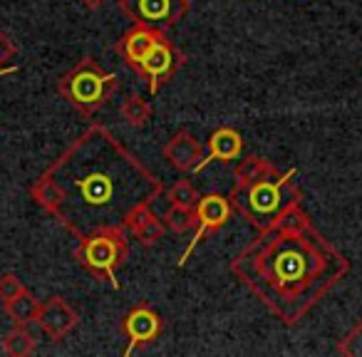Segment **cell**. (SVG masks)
Wrapping results in <instances>:
<instances>
[{
    "label": "cell",
    "instance_id": "cell-1",
    "mask_svg": "<svg viewBox=\"0 0 362 357\" xmlns=\"http://www.w3.org/2000/svg\"><path fill=\"white\" fill-rule=\"evenodd\" d=\"M164 192L159 176L100 122L30 184L33 201L75 238L107 226L132 231L136 216Z\"/></svg>",
    "mask_w": 362,
    "mask_h": 357
},
{
    "label": "cell",
    "instance_id": "cell-2",
    "mask_svg": "<svg viewBox=\"0 0 362 357\" xmlns=\"http://www.w3.org/2000/svg\"><path fill=\"white\" fill-rule=\"evenodd\" d=\"M228 268L281 325L293 327L350 273V261L300 204L261 228Z\"/></svg>",
    "mask_w": 362,
    "mask_h": 357
},
{
    "label": "cell",
    "instance_id": "cell-3",
    "mask_svg": "<svg viewBox=\"0 0 362 357\" xmlns=\"http://www.w3.org/2000/svg\"><path fill=\"white\" fill-rule=\"evenodd\" d=\"M298 169L281 171L266 156H241L233 169L231 201L251 226L268 228L291 209L303 204V192L296 184Z\"/></svg>",
    "mask_w": 362,
    "mask_h": 357
},
{
    "label": "cell",
    "instance_id": "cell-4",
    "mask_svg": "<svg viewBox=\"0 0 362 357\" xmlns=\"http://www.w3.org/2000/svg\"><path fill=\"white\" fill-rule=\"evenodd\" d=\"M55 90L80 117L90 119L112 102L119 90V77L107 72L102 62L85 55L55 82Z\"/></svg>",
    "mask_w": 362,
    "mask_h": 357
},
{
    "label": "cell",
    "instance_id": "cell-5",
    "mask_svg": "<svg viewBox=\"0 0 362 357\" xmlns=\"http://www.w3.org/2000/svg\"><path fill=\"white\" fill-rule=\"evenodd\" d=\"M77 266L87 271L97 281H107L115 291H119L117 271L129 261V241L127 228L107 226L77 238V248L72 253Z\"/></svg>",
    "mask_w": 362,
    "mask_h": 357
},
{
    "label": "cell",
    "instance_id": "cell-6",
    "mask_svg": "<svg viewBox=\"0 0 362 357\" xmlns=\"http://www.w3.org/2000/svg\"><path fill=\"white\" fill-rule=\"evenodd\" d=\"M187 62V55L181 50L176 42L169 40V35H161L156 40V45L151 47L144 55V60L136 67V75L146 82V90H149L151 97H156L161 90H164L166 82H171V77L184 67Z\"/></svg>",
    "mask_w": 362,
    "mask_h": 357
},
{
    "label": "cell",
    "instance_id": "cell-7",
    "mask_svg": "<svg viewBox=\"0 0 362 357\" xmlns=\"http://www.w3.org/2000/svg\"><path fill=\"white\" fill-rule=\"evenodd\" d=\"M117 8L132 23L171 30L184 21L192 3L189 0H117Z\"/></svg>",
    "mask_w": 362,
    "mask_h": 357
},
{
    "label": "cell",
    "instance_id": "cell-8",
    "mask_svg": "<svg viewBox=\"0 0 362 357\" xmlns=\"http://www.w3.org/2000/svg\"><path fill=\"white\" fill-rule=\"evenodd\" d=\"M197 228H194V238L187 246V251L181 253V258L176 261V266L184 268L187 261L192 258V253L197 251V246L211 233L221 231L233 216H236V206H233L231 197H221V194H206V197H199L197 201Z\"/></svg>",
    "mask_w": 362,
    "mask_h": 357
},
{
    "label": "cell",
    "instance_id": "cell-9",
    "mask_svg": "<svg viewBox=\"0 0 362 357\" xmlns=\"http://www.w3.org/2000/svg\"><path fill=\"white\" fill-rule=\"evenodd\" d=\"M119 330L124 332V337L129 340V347L124 350V355H134L136 350H141V347L159 340L161 330H164V320H161V315L149 303H136V305L129 308L127 315L122 317Z\"/></svg>",
    "mask_w": 362,
    "mask_h": 357
},
{
    "label": "cell",
    "instance_id": "cell-10",
    "mask_svg": "<svg viewBox=\"0 0 362 357\" xmlns=\"http://www.w3.org/2000/svg\"><path fill=\"white\" fill-rule=\"evenodd\" d=\"M35 322L42 327V332H45L52 342H60L80 325V312H77L65 298L50 295L47 300L40 303Z\"/></svg>",
    "mask_w": 362,
    "mask_h": 357
},
{
    "label": "cell",
    "instance_id": "cell-11",
    "mask_svg": "<svg viewBox=\"0 0 362 357\" xmlns=\"http://www.w3.org/2000/svg\"><path fill=\"white\" fill-rule=\"evenodd\" d=\"M166 30L161 28H151V25H141V23H132V28L127 33H122V37L115 42V52L132 72H136L139 62L144 60V55L156 45L161 35Z\"/></svg>",
    "mask_w": 362,
    "mask_h": 357
},
{
    "label": "cell",
    "instance_id": "cell-12",
    "mask_svg": "<svg viewBox=\"0 0 362 357\" xmlns=\"http://www.w3.org/2000/svg\"><path fill=\"white\" fill-rule=\"evenodd\" d=\"M206 156V146L187 129H179L169 141L164 144V159L171 169L181 171V174H189V171H197V166Z\"/></svg>",
    "mask_w": 362,
    "mask_h": 357
},
{
    "label": "cell",
    "instance_id": "cell-13",
    "mask_svg": "<svg viewBox=\"0 0 362 357\" xmlns=\"http://www.w3.org/2000/svg\"><path fill=\"white\" fill-rule=\"evenodd\" d=\"M243 146H246V141H243L241 131L236 127H228V124L216 127L211 131V136H209L206 156L197 166V174L206 169L209 164H214V161H218V164H233V161H238L243 156Z\"/></svg>",
    "mask_w": 362,
    "mask_h": 357
},
{
    "label": "cell",
    "instance_id": "cell-14",
    "mask_svg": "<svg viewBox=\"0 0 362 357\" xmlns=\"http://www.w3.org/2000/svg\"><path fill=\"white\" fill-rule=\"evenodd\" d=\"M166 231H169V228H166L164 218L154 216L151 209H144V211L136 216L134 226H132V236L136 238V243H141V246H146V248L164 241Z\"/></svg>",
    "mask_w": 362,
    "mask_h": 357
},
{
    "label": "cell",
    "instance_id": "cell-15",
    "mask_svg": "<svg viewBox=\"0 0 362 357\" xmlns=\"http://www.w3.org/2000/svg\"><path fill=\"white\" fill-rule=\"evenodd\" d=\"M0 347H3V352H6L8 357H28L35 352L37 340H35V335L28 330V325H13L11 330L3 335Z\"/></svg>",
    "mask_w": 362,
    "mask_h": 357
},
{
    "label": "cell",
    "instance_id": "cell-16",
    "mask_svg": "<svg viewBox=\"0 0 362 357\" xmlns=\"http://www.w3.org/2000/svg\"><path fill=\"white\" fill-rule=\"evenodd\" d=\"M40 303L42 300H37V298L25 288L21 295L13 298V300L8 303V305H3V308H6V315L11 317L13 325H33V322L37 320Z\"/></svg>",
    "mask_w": 362,
    "mask_h": 357
},
{
    "label": "cell",
    "instance_id": "cell-17",
    "mask_svg": "<svg viewBox=\"0 0 362 357\" xmlns=\"http://www.w3.org/2000/svg\"><path fill=\"white\" fill-rule=\"evenodd\" d=\"M119 115L132 129H144L151 119V105L141 95H129L119 107Z\"/></svg>",
    "mask_w": 362,
    "mask_h": 357
},
{
    "label": "cell",
    "instance_id": "cell-18",
    "mask_svg": "<svg viewBox=\"0 0 362 357\" xmlns=\"http://www.w3.org/2000/svg\"><path fill=\"white\" fill-rule=\"evenodd\" d=\"M166 197H169V206H179V209H197V201H199V192L192 179H179V182H174L166 189Z\"/></svg>",
    "mask_w": 362,
    "mask_h": 357
},
{
    "label": "cell",
    "instance_id": "cell-19",
    "mask_svg": "<svg viewBox=\"0 0 362 357\" xmlns=\"http://www.w3.org/2000/svg\"><path fill=\"white\" fill-rule=\"evenodd\" d=\"M161 218H164L166 228H169L171 233H176V236H181V233H187V231H192V228H197V213H194V209L169 206Z\"/></svg>",
    "mask_w": 362,
    "mask_h": 357
},
{
    "label": "cell",
    "instance_id": "cell-20",
    "mask_svg": "<svg viewBox=\"0 0 362 357\" xmlns=\"http://www.w3.org/2000/svg\"><path fill=\"white\" fill-rule=\"evenodd\" d=\"M337 355L362 357V320H357L355 325L350 327V332L340 340V345H337Z\"/></svg>",
    "mask_w": 362,
    "mask_h": 357
},
{
    "label": "cell",
    "instance_id": "cell-21",
    "mask_svg": "<svg viewBox=\"0 0 362 357\" xmlns=\"http://www.w3.org/2000/svg\"><path fill=\"white\" fill-rule=\"evenodd\" d=\"M23 291H25V283L21 281V276H16V273H3L0 276V305H8Z\"/></svg>",
    "mask_w": 362,
    "mask_h": 357
},
{
    "label": "cell",
    "instance_id": "cell-22",
    "mask_svg": "<svg viewBox=\"0 0 362 357\" xmlns=\"http://www.w3.org/2000/svg\"><path fill=\"white\" fill-rule=\"evenodd\" d=\"M16 55H18V45L3 33V28H0V77L18 72V67H8V62H11Z\"/></svg>",
    "mask_w": 362,
    "mask_h": 357
},
{
    "label": "cell",
    "instance_id": "cell-23",
    "mask_svg": "<svg viewBox=\"0 0 362 357\" xmlns=\"http://www.w3.org/2000/svg\"><path fill=\"white\" fill-rule=\"evenodd\" d=\"M77 3H80L82 8H87V11H100L107 0H77Z\"/></svg>",
    "mask_w": 362,
    "mask_h": 357
}]
</instances>
